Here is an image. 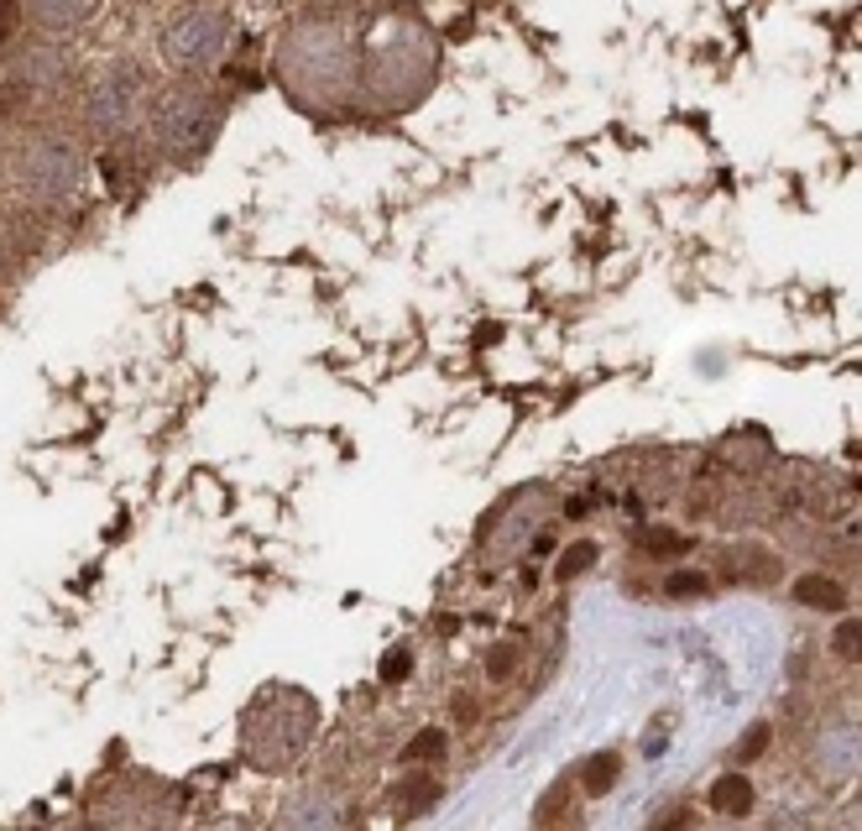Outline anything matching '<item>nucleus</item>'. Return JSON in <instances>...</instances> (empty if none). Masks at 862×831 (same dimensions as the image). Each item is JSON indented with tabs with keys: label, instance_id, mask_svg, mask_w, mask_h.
<instances>
[{
	"label": "nucleus",
	"instance_id": "1",
	"mask_svg": "<svg viewBox=\"0 0 862 831\" xmlns=\"http://www.w3.org/2000/svg\"><path fill=\"white\" fill-rule=\"evenodd\" d=\"M711 811H721V816H748V811H753V779L721 774V779L711 784Z\"/></svg>",
	"mask_w": 862,
	"mask_h": 831
},
{
	"label": "nucleus",
	"instance_id": "2",
	"mask_svg": "<svg viewBox=\"0 0 862 831\" xmlns=\"http://www.w3.org/2000/svg\"><path fill=\"white\" fill-rule=\"evenodd\" d=\"M795 602H805L815 612H842L847 591L836 586V581H826V575H805V581H795Z\"/></svg>",
	"mask_w": 862,
	"mask_h": 831
},
{
	"label": "nucleus",
	"instance_id": "3",
	"mask_svg": "<svg viewBox=\"0 0 862 831\" xmlns=\"http://www.w3.org/2000/svg\"><path fill=\"white\" fill-rule=\"evenodd\" d=\"M622 779V758L617 753H596L586 774H580V784H586V795H612V784Z\"/></svg>",
	"mask_w": 862,
	"mask_h": 831
},
{
	"label": "nucleus",
	"instance_id": "4",
	"mask_svg": "<svg viewBox=\"0 0 862 831\" xmlns=\"http://www.w3.org/2000/svg\"><path fill=\"white\" fill-rule=\"evenodd\" d=\"M664 591L674 596V602H695V596H706L711 591V575H695V570H680V575H669Z\"/></svg>",
	"mask_w": 862,
	"mask_h": 831
},
{
	"label": "nucleus",
	"instance_id": "5",
	"mask_svg": "<svg viewBox=\"0 0 862 831\" xmlns=\"http://www.w3.org/2000/svg\"><path fill=\"white\" fill-rule=\"evenodd\" d=\"M408 758H413V764H434V758H445V732H439V727H424V732H418L413 743H408Z\"/></svg>",
	"mask_w": 862,
	"mask_h": 831
},
{
	"label": "nucleus",
	"instance_id": "6",
	"mask_svg": "<svg viewBox=\"0 0 862 831\" xmlns=\"http://www.w3.org/2000/svg\"><path fill=\"white\" fill-rule=\"evenodd\" d=\"M591 565H596V544H570L554 575H559V581H575V575H586Z\"/></svg>",
	"mask_w": 862,
	"mask_h": 831
},
{
	"label": "nucleus",
	"instance_id": "7",
	"mask_svg": "<svg viewBox=\"0 0 862 831\" xmlns=\"http://www.w3.org/2000/svg\"><path fill=\"white\" fill-rule=\"evenodd\" d=\"M643 549L664 560V554H685V549H690V539H685V534H674V528H648V534H643Z\"/></svg>",
	"mask_w": 862,
	"mask_h": 831
},
{
	"label": "nucleus",
	"instance_id": "8",
	"mask_svg": "<svg viewBox=\"0 0 862 831\" xmlns=\"http://www.w3.org/2000/svg\"><path fill=\"white\" fill-rule=\"evenodd\" d=\"M408 664H413V649H408V643H398V649H392V654L382 659V680H387V685L408 680Z\"/></svg>",
	"mask_w": 862,
	"mask_h": 831
},
{
	"label": "nucleus",
	"instance_id": "9",
	"mask_svg": "<svg viewBox=\"0 0 862 831\" xmlns=\"http://www.w3.org/2000/svg\"><path fill=\"white\" fill-rule=\"evenodd\" d=\"M768 748V727H753L748 737H742V743H737V758H742V764H748V758H758Z\"/></svg>",
	"mask_w": 862,
	"mask_h": 831
},
{
	"label": "nucleus",
	"instance_id": "10",
	"mask_svg": "<svg viewBox=\"0 0 862 831\" xmlns=\"http://www.w3.org/2000/svg\"><path fill=\"white\" fill-rule=\"evenodd\" d=\"M512 659H518L512 649H497V654H492V680H507V675H512Z\"/></svg>",
	"mask_w": 862,
	"mask_h": 831
},
{
	"label": "nucleus",
	"instance_id": "11",
	"mask_svg": "<svg viewBox=\"0 0 862 831\" xmlns=\"http://www.w3.org/2000/svg\"><path fill=\"white\" fill-rule=\"evenodd\" d=\"M11 27H16V0H0V42L11 37Z\"/></svg>",
	"mask_w": 862,
	"mask_h": 831
},
{
	"label": "nucleus",
	"instance_id": "12",
	"mask_svg": "<svg viewBox=\"0 0 862 831\" xmlns=\"http://www.w3.org/2000/svg\"><path fill=\"white\" fill-rule=\"evenodd\" d=\"M836 649H842L847 659L857 654V628H852V622H847V628H842V638H836Z\"/></svg>",
	"mask_w": 862,
	"mask_h": 831
},
{
	"label": "nucleus",
	"instance_id": "13",
	"mask_svg": "<svg viewBox=\"0 0 862 831\" xmlns=\"http://www.w3.org/2000/svg\"><path fill=\"white\" fill-rule=\"evenodd\" d=\"M455 717H460V722H476V701L460 696V701H455Z\"/></svg>",
	"mask_w": 862,
	"mask_h": 831
}]
</instances>
